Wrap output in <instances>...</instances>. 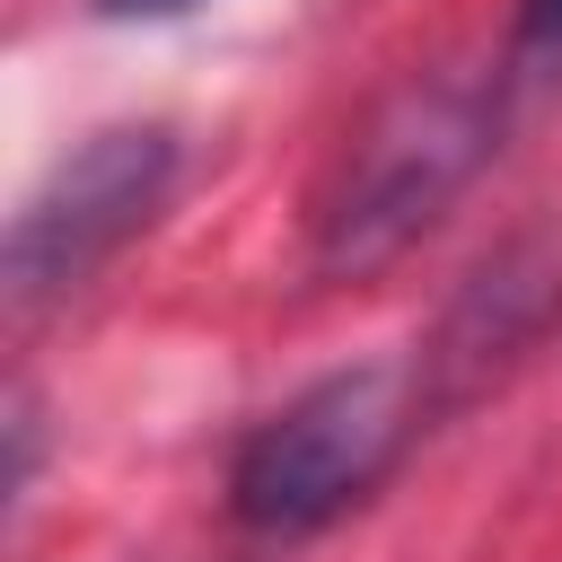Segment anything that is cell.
<instances>
[{
    "label": "cell",
    "instance_id": "6da1fadb",
    "mask_svg": "<svg viewBox=\"0 0 562 562\" xmlns=\"http://www.w3.org/2000/svg\"><path fill=\"white\" fill-rule=\"evenodd\" d=\"M501 70H422L386 88L316 193V272L360 281L395 263L501 149Z\"/></svg>",
    "mask_w": 562,
    "mask_h": 562
},
{
    "label": "cell",
    "instance_id": "7a4b0ae2",
    "mask_svg": "<svg viewBox=\"0 0 562 562\" xmlns=\"http://www.w3.org/2000/svg\"><path fill=\"white\" fill-rule=\"evenodd\" d=\"M413 422H422V386L395 360L334 369V378L299 386L281 413H263L246 430V448L228 465L237 527H255V536H316V527H334L342 509H360L395 474Z\"/></svg>",
    "mask_w": 562,
    "mask_h": 562
},
{
    "label": "cell",
    "instance_id": "3957f363",
    "mask_svg": "<svg viewBox=\"0 0 562 562\" xmlns=\"http://www.w3.org/2000/svg\"><path fill=\"white\" fill-rule=\"evenodd\" d=\"M167 184H176V132H158V123L88 132L9 220V307H44V299L79 290L123 237L149 228Z\"/></svg>",
    "mask_w": 562,
    "mask_h": 562
},
{
    "label": "cell",
    "instance_id": "277c9868",
    "mask_svg": "<svg viewBox=\"0 0 562 562\" xmlns=\"http://www.w3.org/2000/svg\"><path fill=\"white\" fill-rule=\"evenodd\" d=\"M105 18H184V9H202V0H97Z\"/></svg>",
    "mask_w": 562,
    "mask_h": 562
}]
</instances>
